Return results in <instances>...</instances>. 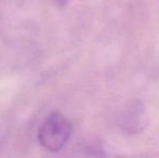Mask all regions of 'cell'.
Segmentation results:
<instances>
[{"mask_svg": "<svg viewBox=\"0 0 159 158\" xmlns=\"http://www.w3.org/2000/svg\"><path fill=\"white\" fill-rule=\"evenodd\" d=\"M147 119L144 106L139 102L132 103L124 112L120 120V126L122 130L130 134L139 133L146 127Z\"/></svg>", "mask_w": 159, "mask_h": 158, "instance_id": "obj_2", "label": "cell"}, {"mask_svg": "<svg viewBox=\"0 0 159 158\" xmlns=\"http://www.w3.org/2000/svg\"><path fill=\"white\" fill-rule=\"evenodd\" d=\"M73 126L68 118L60 112H52L42 121L38 130V141L44 150L51 153L62 151L69 141Z\"/></svg>", "mask_w": 159, "mask_h": 158, "instance_id": "obj_1", "label": "cell"}, {"mask_svg": "<svg viewBox=\"0 0 159 158\" xmlns=\"http://www.w3.org/2000/svg\"><path fill=\"white\" fill-rule=\"evenodd\" d=\"M54 1L57 2L60 7H63V6H65V4L67 3V0H54Z\"/></svg>", "mask_w": 159, "mask_h": 158, "instance_id": "obj_3", "label": "cell"}]
</instances>
